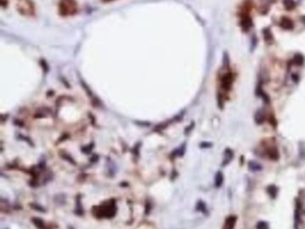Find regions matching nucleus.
<instances>
[{"label": "nucleus", "instance_id": "obj_1", "mask_svg": "<svg viewBox=\"0 0 305 229\" xmlns=\"http://www.w3.org/2000/svg\"><path fill=\"white\" fill-rule=\"evenodd\" d=\"M78 4L75 0H60L58 11L62 16H73L78 13Z\"/></svg>", "mask_w": 305, "mask_h": 229}, {"label": "nucleus", "instance_id": "obj_2", "mask_svg": "<svg viewBox=\"0 0 305 229\" xmlns=\"http://www.w3.org/2000/svg\"><path fill=\"white\" fill-rule=\"evenodd\" d=\"M16 10L20 14L27 17L34 16L36 8L32 0H15Z\"/></svg>", "mask_w": 305, "mask_h": 229}, {"label": "nucleus", "instance_id": "obj_3", "mask_svg": "<svg viewBox=\"0 0 305 229\" xmlns=\"http://www.w3.org/2000/svg\"><path fill=\"white\" fill-rule=\"evenodd\" d=\"M232 81H233V78H232V75L231 73H227V75H225L224 76H223V78L221 79V85L223 87V89L224 90H230V88H231L232 86Z\"/></svg>", "mask_w": 305, "mask_h": 229}, {"label": "nucleus", "instance_id": "obj_4", "mask_svg": "<svg viewBox=\"0 0 305 229\" xmlns=\"http://www.w3.org/2000/svg\"><path fill=\"white\" fill-rule=\"evenodd\" d=\"M235 223H236V217L235 216H229L225 221L224 229H234Z\"/></svg>", "mask_w": 305, "mask_h": 229}, {"label": "nucleus", "instance_id": "obj_5", "mask_svg": "<svg viewBox=\"0 0 305 229\" xmlns=\"http://www.w3.org/2000/svg\"><path fill=\"white\" fill-rule=\"evenodd\" d=\"M224 182V175H223L222 172H218L215 177V186L217 188H219Z\"/></svg>", "mask_w": 305, "mask_h": 229}, {"label": "nucleus", "instance_id": "obj_6", "mask_svg": "<svg viewBox=\"0 0 305 229\" xmlns=\"http://www.w3.org/2000/svg\"><path fill=\"white\" fill-rule=\"evenodd\" d=\"M233 157H234L233 151L230 149H226L225 150V158H224V162H223V165L225 166L229 164V162L233 159Z\"/></svg>", "mask_w": 305, "mask_h": 229}, {"label": "nucleus", "instance_id": "obj_7", "mask_svg": "<svg viewBox=\"0 0 305 229\" xmlns=\"http://www.w3.org/2000/svg\"><path fill=\"white\" fill-rule=\"evenodd\" d=\"M248 167L251 171L252 172H257V171H260L262 169V167L259 164H258L255 161H250L248 163Z\"/></svg>", "mask_w": 305, "mask_h": 229}, {"label": "nucleus", "instance_id": "obj_8", "mask_svg": "<svg viewBox=\"0 0 305 229\" xmlns=\"http://www.w3.org/2000/svg\"><path fill=\"white\" fill-rule=\"evenodd\" d=\"M242 27L246 28V30H249V28L251 27V21L249 17H244L242 19Z\"/></svg>", "mask_w": 305, "mask_h": 229}, {"label": "nucleus", "instance_id": "obj_9", "mask_svg": "<svg viewBox=\"0 0 305 229\" xmlns=\"http://www.w3.org/2000/svg\"><path fill=\"white\" fill-rule=\"evenodd\" d=\"M255 121L259 124L263 123V121H264V115H263V113H261L260 111L257 112L256 115H255Z\"/></svg>", "mask_w": 305, "mask_h": 229}, {"label": "nucleus", "instance_id": "obj_10", "mask_svg": "<svg viewBox=\"0 0 305 229\" xmlns=\"http://www.w3.org/2000/svg\"><path fill=\"white\" fill-rule=\"evenodd\" d=\"M292 26H293V24L289 19L285 18L282 20V27H284L285 29H290V28H292Z\"/></svg>", "mask_w": 305, "mask_h": 229}, {"label": "nucleus", "instance_id": "obj_11", "mask_svg": "<svg viewBox=\"0 0 305 229\" xmlns=\"http://www.w3.org/2000/svg\"><path fill=\"white\" fill-rule=\"evenodd\" d=\"M267 191H269V193L270 194V196L272 198H275L277 196V187L276 186L271 185L269 187H267Z\"/></svg>", "mask_w": 305, "mask_h": 229}, {"label": "nucleus", "instance_id": "obj_12", "mask_svg": "<svg viewBox=\"0 0 305 229\" xmlns=\"http://www.w3.org/2000/svg\"><path fill=\"white\" fill-rule=\"evenodd\" d=\"M257 229H269V224L267 222H264V221H259V222L257 224L256 226Z\"/></svg>", "mask_w": 305, "mask_h": 229}, {"label": "nucleus", "instance_id": "obj_13", "mask_svg": "<svg viewBox=\"0 0 305 229\" xmlns=\"http://www.w3.org/2000/svg\"><path fill=\"white\" fill-rule=\"evenodd\" d=\"M32 221L34 222V225L36 226H38L39 228H44V222L41 219H40V218H33Z\"/></svg>", "mask_w": 305, "mask_h": 229}, {"label": "nucleus", "instance_id": "obj_14", "mask_svg": "<svg viewBox=\"0 0 305 229\" xmlns=\"http://www.w3.org/2000/svg\"><path fill=\"white\" fill-rule=\"evenodd\" d=\"M197 209L198 210H202V211H204L206 210V207H205V204L202 202V201H199L198 202V205H197Z\"/></svg>", "mask_w": 305, "mask_h": 229}, {"label": "nucleus", "instance_id": "obj_15", "mask_svg": "<svg viewBox=\"0 0 305 229\" xmlns=\"http://www.w3.org/2000/svg\"><path fill=\"white\" fill-rule=\"evenodd\" d=\"M104 1H106V2H110V1H114V0H104Z\"/></svg>", "mask_w": 305, "mask_h": 229}]
</instances>
